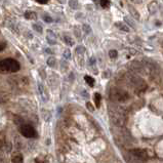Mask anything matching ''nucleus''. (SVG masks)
<instances>
[{
  "label": "nucleus",
  "instance_id": "obj_25",
  "mask_svg": "<svg viewBox=\"0 0 163 163\" xmlns=\"http://www.w3.org/2000/svg\"><path fill=\"white\" fill-rule=\"evenodd\" d=\"M4 47H5V46H4V44H0V51H1V50H3V49H4Z\"/></svg>",
  "mask_w": 163,
  "mask_h": 163
},
{
  "label": "nucleus",
  "instance_id": "obj_16",
  "mask_svg": "<svg viewBox=\"0 0 163 163\" xmlns=\"http://www.w3.org/2000/svg\"><path fill=\"white\" fill-rule=\"evenodd\" d=\"M65 42L67 44H69V45H73L74 44V41L71 39V37H69V36H65Z\"/></svg>",
  "mask_w": 163,
  "mask_h": 163
},
{
  "label": "nucleus",
  "instance_id": "obj_9",
  "mask_svg": "<svg viewBox=\"0 0 163 163\" xmlns=\"http://www.w3.org/2000/svg\"><path fill=\"white\" fill-rule=\"evenodd\" d=\"M25 17L26 19H29V20H35L36 19V13L33 12V11H27L25 13Z\"/></svg>",
  "mask_w": 163,
  "mask_h": 163
},
{
  "label": "nucleus",
  "instance_id": "obj_8",
  "mask_svg": "<svg viewBox=\"0 0 163 163\" xmlns=\"http://www.w3.org/2000/svg\"><path fill=\"white\" fill-rule=\"evenodd\" d=\"M47 41L48 43L50 44H55L57 43V40H55V37H54V35L52 32H48L47 34Z\"/></svg>",
  "mask_w": 163,
  "mask_h": 163
},
{
  "label": "nucleus",
  "instance_id": "obj_23",
  "mask_svg": "<svg viewBox=\"0 0 163 163\" xmlns=\"http://www.w3.org/2000/svg\"><path fill=\"white\" fill-rule=\"evenodd\" d=\"M38 3H40V4H45V3H47L49 0H36Z\"/></svg>",
  "mask_w": 163,
  "mask_h": 163
},
{
  "label": "nucleus",
  "instance_id": "obj_14",
  "mask_svg": "<svg viewBox=\"0 0 163 163\" xmlns=\"http://www.w3.org/2000/svg\"><path fill=\"white\" fill-rule=\"evenodd\" d=\"M117 51L116 50H114V49H112V50H110L109 51V57L111 58V59H116L117 58Z\"/></svg>",
  "mask_w": 163,
  "mask_h": 163
},
{
  "label": "nucleus",
  "instance_id": "obj_22",
  "mask_svg": "<svg viewBox=\"0 0 163 163\" xmlns=\"http://www.w3.org/2000/svg\"><path fill=\"white\" fill-rule=\"evenodd\" d=\"M86 106H87V109H88L89 111H92V112H94V108L92 107V105L90 104V103H87L86 104Z\"/></svg>",
  "mask_w": 163,
  "mask_h": 163
},
{
  "label": "nucleus",
  "instance_id": "obj_10",
  "mask_svg": "<svg viewBox=\"0 0 163 163\" xmlns=\"http://www.w3.org/2000/svg\"><path fill=\"white\" fill-rule=\"evenodd\" d=\"M101 98H102V96H101L100 94H94V103H96V108H100V105H101Z\"/></svg>",
  "mask_w": 163,
  "mask_h": 163
},
{
  "label": "nucleus",
  "instance_id": "obj_3",
  "mask_svg": "<svg viewBox=\"0 0 163 163\" xmlns=\"http://www.w3.org/2000/svg\"><path fill=\"white\" fill-rule=\"evenodd\" d=\"M130 153L135 155L137 158L141 159V160H147L149 158L148 153H147L146 150H144V149H133V150L130 151Z\"/></svg>",
  "mask_w": 163,
  "mask_h": 163
},
{
  "label": "nucleus",
  "instance_id": "obj_15",
  "mask_svg": "<svg viewBox=\"0 0 163 163\" xmlns=\"http://www.w3.org/2000/svg\"><path fill=\"white\" fill-rule=\"evenodd\" d=\"M76 52H77V53H79V54H83L85 52V48L83 47L82 45L77 46V47H76Z\"/></svg>",
  "mask_w": 163,
  "mask_h": 163
},
{
  "label": "nucleus",
  "instance_id": "obj_17",
  "mask_svg": "<svg viewBox=\"0 0 163 163\" xmlns=\"http://www.w3.org/2000/svg\"><path fill=\"white\" fill-rule=\"evenodd\" d=\"M54 63H55V59H54V58H49V59H48V61H47L48 66H50V67H53Z\"/></svg>",
  "mask_w": 163,
  "mask_h": 163
},
{
  "label": "nucleus",
  "instance_id": "obj_4",
  "mask_svg": "<svg viewBox=\"0 0 163 163\" xmlns=\"http://www.w3.org/2000/svg\"><path fill=\"white\" fill-rule=\"evenodd\" d=\"M11 162L12 163H24V158L21 153H15L11 157Z\"/></svg>",
  "mask_w": 163,
  "mask_h": 163
},
{
  "label": "nucleus",
  "instance_id": "obj_6",
  "mask_svg": "<svg viewBox=\"0 0 163 163\" xmlns=\"http://www.w3.org/2000/svg\"><path fill=\"white\" fill-rule=\"evenodd\" d=\"M157 5L158 4H157L156 1H152V2L148 5V9H149V11H150L151 15H154V13L157 11Z\"/></svg>",
  "mask_w": 163,
  "mask_h": 163
},
{
  "label": "nucleus",
  "instance_id": "obj_5",
  "mask_svg": "<svg viewBox=\"0 0 163 163\" xmlns=\"http://www.w3.org/2000/svg\"><path fill=\"white\" fill-rule=\"evenodd\" d=\"M115 26L117 27V28L119 29V30L124 31V32H129L128 26H126L125 23H123V22H118V23H116V24H115Z\"/></svg>",
  "mask_w": 163,
  "mask_h": 163
},
{
  "label": "nucleus",
  "instance_id": "obj_21",
  "mask_svg": "<svg viewBox=\"0 0 163 163\" xmlns=\"http://www.w3.org/2000/svg\"><path fill=\"white\" fill-rule=\"evenodd\" d=\"M43 19H44V21H45L46 23H51L52 22V19L50 17H48V15H44Z\"/></svg>",
  "mask_w": 163,
  "mask_h": 163
},
{
  "label": "nucleus",
  "instance_id": "obj_1",
  "mask_svg": "<svg viewBox=\"0 0 163 163\" xmlns=\"http://www.w3.org/2000/svg\"><path fill=\"white\" fill-rule=\"evenodd\" d=\"M21 65L13 59H5L0 61V74H10L20 71Z\"/></svg>",
  "mask_w": 163,
  "mask_h": 163
},
{
  "label": "nucleus",
  "instance_id": "obj_24",
  "mask_svg": "<svg viewBox=\"0 0 163 163\" xmlns=\"http://www.w3.org/2000/svg\"><path fill=\"white\" fill-rule=\"evenodd\" d=\"M89 62H90V64H92V65H94V62H96V59H94V58H90Z\"/></svg>",
  "mask_w": 163,
  "mask_h": 163
},
{
  "label": "nucleus",
  "instance_id": "obj_20",
  "mask_svg": "<svg viewBox=\"0 0 163 163\" xmlns=\"http://www.w3.org/2000/svg\"><path fill=\"white\" fill-rule=\"evenodd\" d=\"M33 28L36 29V31H37V32H40V33L42 32V27L39 26V25H34V26H33Z\"/></svg>",
  "mask_w": 163,
  "mask_h": 163
},
{
  "label": "nucleus",
  "instance_id": "obj_7",
  "mask_svg": "<svg viewBox=\"0 0 163 163\" xmlns=\"http://www.w3.org/2000/svg\"><path fill=\"white\" fill-rule=\"evenodd\" d=\"M128 10L129 12L131 13V15H132L133 17H135V20H139V11L137 10V9L135 8L133 6H131V5H129L128 6Z\"/></svg>",
  "mask_w": 163,
  "mask_h": 163
},
{
  "label": "nucleus",
  "instance_id": "obj_12",
  "mask_svg": "<svg viewBox=\"0 0 163 163\" xmlns=\"http://www.w3.org/2000/svg\"><path fill=\"white\" fill-rule=\"evenodd\" d=\"M70 6H71L72 8H74V9L79 8L78 1H77V0H70Z\"/></svg>",
  "mask_w": 163,
  "mask_h": 163
},
{
  "label": "nucleus",
  "instance_id": "obj_18",
  "mask_svg": "<svg viewBox=\"0 0 163 163\" xmlns=\"http://www.w3.org/2000/svg\"><path fill=\"white\" fill-rule=\"evenodd\" d=\"M83 30H84V32L87 33V34H89V33L92 32V29H90V27H89L88 25H83Z\"/></svg>",
  "mask_w": 163,
  "mask_h": 163
},
{
  "label": "nucleus",
  "instance_id": "obj_11",
  "mask_svg": "<svg viewBox=\"0 0 163 163\" xmlns=\"http://www.w3.org/2000/svg\"><path fill=\"white\" fill-rule=\"evenodd\" d=\"M85 81H86V83L89 85V86H94V79L92 78V77L90 76H85Z\"/></svg>",
  "mask_w": 163,
  "mask_h": 163
},
{
  "label": "nucleus",
  "instance_id": "obj_2",
  "mask_svg": "<svg viewBox=\"0 0 163 163\" xmlns=\"http://www.w3.org/2000/svg\"><path fill=\"white\" fill-rule=\"evenodd\" d=\"M20 132L23 137H28V139H34L37 137V132H36L35 128L29 124H23L20 127Z\"/></svg>",
  "mask_w": 163,
  "mask_h": 163
},
{
  "label": "nucleus",
  "instance_id": "obj_13",
  "mask_svg": "<svg viewBox=\"0 0 163 163\" xmlns=\"http://www.w3.org/2000/svg\"><path fill=\"white\" fill-rule=\"evenodd\" d=\"M100 4L102 7L107 8V7H109V5H110V1H109V0H100Z\"/></svg>",
  "mask_w": 163,
  "mask_h": 163
},
{
  "label": "nucleus",
  "instance_id": "obj_19",
  "mask_svg": "<svg viewBox=\"0 0 163 163\" xmlns=\"http://www.w3.org/2000/svg\"><path fill=\"white\" fill-rule=\"evenodd\" d=\"M64 57H65L66 59H68V60H69L70 58H71V55H70V50H69V49L65 50V52H64Z\"/></svg>",
  "mask_w": 163,
  "mask_h": 163
}]
</instances>
